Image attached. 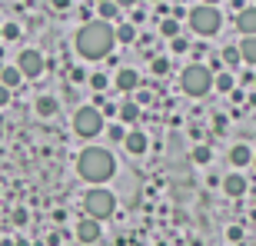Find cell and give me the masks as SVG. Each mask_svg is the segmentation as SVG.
Listing matches in <instances>:
<instances>
[{
	"label": "cell",
	"mask_w": 256,
	"mask_h": 246,
	"mask_svg": "<svg viewBox=\"0 0 256 246\" xmlns=\"http://www.w3.org/2000/svg\"><path fill=\"white\" fill-rule=\"evenodd\" d=\"M76 54L86 60H104L116 44V30L104 20H86L84 27L76 30Z\"/></svg>",
	"instance_id": "6da1fadb"
},
{
	"label": "cell",
	"mask_w": 256,
	"mask_h": 246,
	"mask_svg": "<svg viewBox=\"0 0 256 246\" xmlns=\"http://www.w3.org/2000/svg\"><path fill=\"white\" fill-rule=\"evenodd\" d=\"M76 173H80V176H84L90 186H100V183H106V180L116 173L114 153L106 150V146H86V150L80 153V160H76Z\"/></svg>",
	"instance_id": "7a4b0ae2"
},
{
	"label": "cell",
	"mask_w": 256,
	"mask_h": 246,
	"mask_svg": "<svg viewBox=\"0 0 256 246\" xmlns=\"http://www.w3.org/2000/svg\"><path fill=\"white\" fill-rule=\"evenodd\" d=\"M84 210H86V216L96 220V223H100V220H110L116 213V196L104 186H90L86 196H84Z\"/></svg>",
	"instance_id": "3957f363"
},
{
	"label": "cell",
	"mask_w": 256,
	"mask_h": 246,
	"mask_svg": "<svg viewBox=\"0 0 256 246\" xmlns=\"http://www.w3.org/2000/svg\"><path fill=\"white\" fill-rule=\"evenodd\" d=\"M220 24H223V14H220L213 4H196V7H190V30L196 37H213L220 30Z\"/></svg>",
	"instance_id": "277c9868"
},
{
	"label": "cell",
	"mask_w": 256,
	"mask_h": 246,
	"mask_svg": "<svg viewBox=\"0 0 256 246\" xmlns=\"http://www.w3.org/2000/svg\"><path fill=\"white\" fill-rule=\"evenodd\" d=\"M180 86H183V94H190V96H206L210 90H213V74H210V66L190 64L180 74Z\"/></svg>",
	"instance_id": "5b68a950"
},
{
	"label": "cell",
	"mask_w": 256,
	"mask_h": 246,
	"mask_svg": "<svg viewBox=\"0 0 256 246\" xmlns=\"http://www.w3.org/2000/svg\"><path fill=\"white\" fill-rule=\"evenodd\" d=\"M74 133L76 136H84V140H94L104 133V110H96V106H80L74 114Z\"/></svg>",
	"instance_id": "8992f818"
},
{
	"label": "cell",
	"mask_w": 256,
	"mask_h": 246,
	"mask_svg": "<svg viewBox=\"0 0 256 246\" xmlns=\"http://www.w3.org/2000/svg\"><path fill=\"white\" fill-rule=\"evenodd\" d=\"M17 70L24 74V80H37V76L44 74V54H40V50H20Z\"/></svg>",
	"instance_id": "52a82bcc"
},
{
	"label": "cell",
	"mask_w": 256,
	"mask_h": 246,
	"mask_svg": "<svg viewBox=\"0 0 256 246\" xmlns=\"http://www.w3.org/2000/svg\"><path fill=\"white\" fill-rule=\"evenodd\" d=\"M114 84H116V90H120V94H133V90L140 86V74H136L133 66H120Z\"/></svg>",
	"instance_id": "ba28073f"
},
{
	"label": "cell",
	"mask_w": 256,
	"mask_h": 246,
	"mask_svg": "<svg viewBox=\"0 0 256 246\" xmlns=\"http://www.w3.org/2000/svg\"><path fill=\"white\" fill-rule=\"evenodd\" d=\"M100 233H104V230H100V223H96V220H90V216H84L80 223H76V240H80V243H96V240H100Z\"/></svg>",
	"instance_id": "9c48e42d"
},
{
	"label": "cell",
	"mask_w": 256,
	"mask_h": 246,
	"mask_svg": "<svg viewBox=\"0 0 256 246\" xmlns=\"http://www.w3.org/2000/svg\"><path fill=\"white\" fill-rule=\"evenodd\" d=\"M250 163H253V150H250L246 143H233V146H230V166L243 170V166H250Z\"/></svg>",
	"instance_id": "30bf717a"
},
{
	"label": "cell",
	"mask_w": 256,
	"mask_h": 246,
	"mask_svg": "<svg viewBox=\"0 0 256 246\" xmlns=\"http://www.w3.org/2000/svg\"><path fill=\"white\" fill-rule=\"evenodd\" d=\"M236 27L243 37H256V7H243L236 14Z\"/></svg>",
	"instance_id": "8fae6325"
},
{
	"label": "cell",
	"mask_w": 256,
	"mask_h": 246,
	"mask_svg": "<svg viewBox=\"0 0 256 246\" xmlns=\"http://www.w3.org/2000/svg\"><path fill=\"white\" fill-rule=\"evenodd\" d=\"M124 146L130 153H136V156H140V153H146L150 140H146V133H143V130H130V133H126V140H124Z\"/></svg>",
	"instance_id": "7c38bea8"
},
{
	"label": "cell",
	"mask_w": 256,
	"mask_h": 246,
	"mask_svg": "<svg viewBox=\"0 0 256 246\" xmlns=\"http://www.w3.org/2000/svg\"><path fill=\"white\" fill-rule=\"evenodd\" d=\"M223 190H226V196H243V193H246V180H243V173H226Z\"/></svg>",
	"instance_id": "4fadbf2b"
},
{
	"label": "cell",
	"mask_w": 256,
	"mask_h": 246,
	"mask_svg": "<svg viewBox=\"0 0 256 246\" xmlns=\"http://www.w3.org/2000/svg\"><path fill=\"white\" fill-rule=\"evenodd\" d=\"M20 80H24V74L17 70V64L14 66H0V86L14 90V86H20Z\"/></svg>",
	"instance_id": "5bb4252c"
},
{
	"label": "cell",
	"mask_w": 256,
	"mask_h": 246,
	"mask_svg": "<svg viewBox=\"0 0 256 246\" xmlns=\"http://www.w3.org/2000/svg\"><path fill=\"white\" fill-rule=\"evenodd\" d=\"M116 116L124 123H133V120H140V106H136V100H124V104L116 106Z\"/></svg>",
	"instance_id": "9a60e30c"
},
{
	"label": "cell",
	"mask_w": 256,
	"mask_h": 246,
	"mask_svg": "<svg viewBox=\"0 0 256 246\" xmlns=\"http://www.w3.org/2000/svg\"><path fill=\"white\" fill-rule=\"evenodd\" d=\"M240 57L256 66V37H243L240 40Z\"/></svg>",
	"instance_id": "2e32d148"
},
{
	"label": "cell",
	"mask_w": 256,
	"mask_h": 246,
	"mask_svg": "<svg viewBox=\"0 0 256 246\" xmlns=\"http://www.w3.org/2000/svg\"><path fill=\"white\" fill-rule=\"evenodd\" d=\"M57 96H47V94H44V96H37V114L40 116H54V114H57Z\"/></svg>",
	"instance_id": "e0dca14e"
},
{
	"label": "cell",
	"mask_w": 256,
	"mask_h": 246,
	"mask_svg": "<svg viewBox=\"0 0 256 246\" xmlns=\"http://www.w3.org/2000/svg\"><path fill=\"white\" fill-rule=\"evenodd\" d=\"M96 14H100L104 24H110L114 17H120V4H110V0H106V4H96Z\"/></svg>",
	"instance_id": "ac0fdd59"
},
{
	"label": "cell",
	"mask_w": 256,
	"mask_h": 246,
	"mask_svg": "<svg viewBox=\"0 0 256 246\" xmlns=\"http://www.w3.org/2000/svg\"><path fill=\"white\" fill-rule=\"evenodd\" d=\"M233 84H236V80H233V74H216V76H213V86H216V90H223V94H233Z\"/></svg>",
	"instance_id": "d6986e66"
},
{
	"label": "cell",
	"mask_w": 256,
	"mask_h": 246,
	"mask_svg": "<svg viewBox=\"0 0 256 246\" xmlns=\"http://www.w3.org/2000/svg\"><path fill=\"white\" fill-rule=\"evenodd\" d=\"M116 40H120V44H133V40H136V27H133V24H120V27H116Z\"/></svg>",
	"instance_id": "ffe728a7"
},
{
	"label": "cell",
	"mask_w": 256,
	"mask_h": 246,
	"mask_svg": "<svg viewBox=\"0 0 256 246\" xmlns=\"http://www.w3.org/2000/svg\"><path fill=\"white\" fill-rule=\"evenodd\" d=\"M160 34H163V37H170V40H176V37H180V24H176L173 17H166L160 24Z\"/></svg>",
	"instance_id": "44dd1931"
},
{
	"label": "cell",
	"mask_w": 256,
	"mask_h": 246,
	"mask_svg": "<svg viewBox=\"0 0 256 246\" xmlns=\"http://www.w3.org/2000/svg\"><path fill=\"white\" fill-rule=\"evenodd\" d=\"M210 156H213V150H210L206 143H196L193 146V163H210Z\"/></svg>",
	"instance_id": "7402d4cb"
},
{
	"label": "cell",
	"mask_w": 256,
	"mask_h": 246,
	"mask_svg": "<svg viewBox=\"0 0 256 246\" xmlns=\"http://www.w3.org/2000/svg\"><path fill=\"white\" fill-rule=\"evenodd\" d=\"M240 60H243L240 57V47H223V64L226 66H236Z\"/></svg>",
	"instance_id": "603a6c76"
},
{
	"label": "cell",
	"mask_w": 256,
	"mask_h": 246,
	"mask_svg": "<svg viewBox=\"0 0 256 246\" xmlns=\"http://www.w3.org/2000/svg\"><path fill=\"white\" fill-rule=\"evenodd\" d=\"M106 136H110V140H114V143L126 140V133H124V126H116V123H114V126H110V130H106Z\"/></svg>",
	"instance_id": "cb8c5ba5"
},
{
	"label": "cell",
	"mask_w": 256,
	"mask_h": 246,
	"mask_svg": "<svg viewBox=\"0 0 256 246\" xmlns=\"http://www.w3.org/2000/svg\"><path fill=\"white\" fill-rule=\"evenodd\" d=\"M170 47L176 50V54H183V50H190V40H186V37H176V40H170Z\"/></svg>",
	"instance_id": "d4e9b609"
},
{
	"label": "cell",
	"mask_w": 256,
	"mask_h": 246,
	"mask_svg": "<svg viewBox=\"0 0 256 246\" xmlns=\"http://www.w3.org/2000/svg\"><path fill=\"white\" fill-rule=\"evenodd\" d=\"M0 30H4V37H7V40H17L20 37V27H17V24H7V27H0Z\"/></svg>",
	"instance_id": "484cf974"
},
{
	"label": "cell",
	"mask_w": 256,
	"mask_h": 246,
	"mask_svg": "<svg viewBox=\"0 0 256 246\" xmlns=\"http://www.w3.org/2000/svg\"><path fill=\"white\" fill-rule=\"evenodd\" d=\"M90 86H94V90H106V76L104 74H94V76H90Z\"/></svg>",
	"instance_id": "4316f807"
},
{
	"label": "cell",
	"mask_w": 256,
	"mask_h": 246,
	"mask_svg": "<svg viewBox=\"0 0 256 246\" xmlns=\"http://www.w3.org/2000/svg\"><path fill=\"white\" fill-rule=\"evenodd\" d=\"M27 223V210L20 206V210H14V226H24Z\"/></svg>",
	"instance_id": "83f0119b"
},
{
	"label": "cell",
	"mask_w": 256,
	"mask_h": 246,
	"mask_svg": "<svg viewBox=\"0 0 256 246\" xmlns=\"http://www.w3.org/2000/svg\"><path fill=\"white\" fill-rule=\"evenodd\" d=\"M166 70H170L166 60H153V74H166Z\"/></svg>",
	"instance_id": "f1b7e54d"
},
{
	"label": "cell",
	"mask_w": 256,
	"mask_h": 246,
	"mask_svg": "<svg viewBox=\"0 0 256 246\" xmlns=\"http://www.w3.org/2000/svg\"><path fill=\"white\" fill-rule=\"evenodd\" d=\"M10 104V90L7 86H0V106H7Z\"/></svg>",
	"instance_id": "f546056e"
},
{
	"label": "cell",
	"mask_w": 256,
	"mask_h": 246,
	"mask_svg": "<svg viewBox=\"0 0 256 246\" xmlns=\"http://www.w3.org/2000/svg\"><path fill=\"white\" fill-rule=\"evenodd\" d=\"M226 236H230V240H240V236H243V230H240V226H230Z\"/></svg>",
	"instance_id": "4dcf8cb0"
},
{
	"label": "cell",
	"mask_w": 256,
	"mask_h": 246,
	"mask_svg": "<svg viewBox=\"0 0 256 246\" xmlns=\"http://www.w3.org/2000/svg\"><path fill=\"white\" fill-rule=\"evenodd\" d=\"M14 246H30V243H27V240H17V243H14Z\"/></svg>",
	"instance_id": "1f68e13d"
},
{
	"label": "cell",
	"mask_w": 256,
	"mask_h": 246,
	"mask_svg": "<svg viewBox=\"0 0 256 246\" xmlns=\"http://www.w3.org/2000/svg\"><path fill=\"white\" fill-rule=\"evenodd\" d=\"M253 166H256V153H253Z\"/></svg>",
	"instance_id": "d6a6232c"
},
{
	"label": "cell",
	"mask_w": 256,
	"mask_h": 246,
	"mask_svg": "<svg viewBox=\"0 0 256 246\" xmlns=\"http://www.w3.org/2000/svg\"><path fill=\"white\" fill-rule=\"evenodd\" d=\"M0 37H4V30H0Z\"/></svg>",
	"instance_id": "836d02e7"
},
{
	"label": "cell",
	"mask_w": 256,
	"mask_h": 246,
	"mask_svg": "<svg viewBox=\"0 0 256 246\" xmlns=\"http://www.w3.org/2000/svg\"><path fill=\"white\" fill-rule=\"evenodd\" d=\"M253 84H256V80H253Z\"/></svg>",
	"instance_id": "e575fe53"
}]
</instances>
